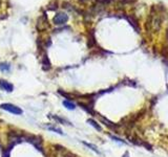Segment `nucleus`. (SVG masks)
I'll list each match as a JSON object with an SVG mask.
<instances>
[{"label":"nucleus","mask_w":168,"mask_h":157,"mask_svg":"<svg viewBox=\"0 0 168 157\" xmlns=\"http://www.w3.org/2000/svg\"><path fill=\"white\" fill-rule=\"evenodd\" d=\"M0 108L8 111V112L12 113V114H15V115H20V114L23 113L22 109H20L19 107L15 106V105H13V104H9V103L1 104L0 105Z\"/></svg>","instance_id":"f257e3e1"},{"label":"nucleus","mask_w":168,"mask_h":157,"mask_svg":"<svg viewBox=\"0 0 168 157\" xmlns=\"http://www.w3.org/2000/svg\"><path fill=\"white\" fill-rule=\"evenodd\" d=\"M54 23L57 25H61V24H65L68 20V16L64 13H59L54 17Z\"/></svg>","instance_id":"f03ea898"},{"label":"nucleus","mask_w":168,"mask_h":157,"mask_svg":"<svg viewBox=\"0 0 168 157\" xmlns=\"http://www.w3.org/2000/svg\"><path fill=\"white\" fill-rule=\"evenodd\" d=\"M0 89H1L2 91L12 92L14 90V86H13V84L9 83L8 81L0 80Z\"/></svg>","instance_id":"7ed1b4c3"},{"label":"nucleus","mask_w":168,"mask_h":157,"mask_svg":"<svg viewBox=\"0 0 168 157\" xmlns=\"http://www.w3.org/2000/svg\"><path fill=\"white\" fill-rule=\"evenodd\" d=\"M42 65H43L44 70H48L51 68V63H49V60L47 58L46 54H44L43 57H42Z\"/></svg>","instance_id":"20e7f679"},{"label":"nucleus","mask_w":168,"mask_h":157,"mask_svg":"<svg viewBox=\"0 0 168 157\" xmlns=\"http://www.w3.org/2000/svg\"><path fill=\"white\" fill-rule=\"evenodd\" d=\"M63 106L65 107V108H67L68 110H74V109H76V106L75 104L73 103V102L68 101V99H64V101L62 102Z\"/></svg>","instance_id":"39448f33"},{"label":"nucleus","mask_w":168,"mask_h":157,"mask_svg":"<svg viewBox=\"0 0 168 157\" xmlns=\"http://www.w3.org/2000/svg\"><path fill=\"white\" fill-rule=\"evenodd\" d=\"M0 70L2 71V72H9V70H11V65H9V63H1L0 64Z\"/></svg>","instance_id":"423d86ee"},{"label":"nucleus","mask_w":168,"mask_h":157,"mask_svg":"<svg viewBox=\"0 0 168 157\" xmlns=\"http://www.w3.org/2000/svg\"><path fill=\"white\" fill-rule=\"evenodd\" d=\"M87 123H88L89 125H91V126H93V127H94L96 130H98V131H101V130H102V128H101L100 126L98 125V124H97L96 122H95L94 120H91H91H87Z\"/></svg>","instance_id":"0eeeda50"},{"label":"nucleus","mask_w":168,"mask_h":157,"mask_svg":"<svg viewBox=\"0 0 168 157\" xmlns=\"http://www.w3.org/2000/svg\"><path fill=\"white\" fill-rule=\"evenodd\" d=\"M47 129L51 130V131H54V132L58 133V134H60V135H63L62 130H61L60 128H58V127H53V126H47Z\"/></svg>","instance_id":"6e6552de"},{"label":"nucleus","mask_w":168,"mask_h":157,"mask_svg":"<svg viewBox=\"0 0 168 157\" xmlns=\"http://www.w3.org/2000/svg\"><path fill=\"white\" fill-rule=\"evenodd\" d=\"M79 106L81 107L82 109H84V110L86 111V112L91 113V114L94 113V111L91 110V107H88V106H87V105H85V104H83V103H79Z\"/></svg>","instance_id":"1a4fd4ad"},{"label":"nucleus","mask_w":168,"mask_h":157,"mask_svg":"<svg viewBox=\"0 0 168 157\" xmlns=\"http://www.w3.org/2000/svg\"><path fill=\"white\" fill-rule=\"evenodd\" d=\"M83 145H85L86 147H88V148H91L93 151H95L96 153H98V154H100V152H99V150L97 149V147L96 146H94V145H91V144H88V142H85L83 141Z\"/></svg>","instance_id":"9d476101"},{"label":"nucleus","mask_w":168,"mask_h":157,"mask_svg":"<svg viewBox=\"0 0 168 157\" xmlns=\"http://www.w3.org/2000/svg\"><path fill=\"white\" fill-rule=\"evenodd\" d=\"M101 120H102L103 123H105V125L107 126V127H110V128H115V125H113V123H110L109 120H105L104 117H101Z\"/></svg>","instance_id":"9b49d317"},{"label":"nucleus","mask_w":168,"mask_h":157,"mask_svg":"<svg viewBox=\"0 0 168 157\" xmlns=\"http://www.w3.org/2000/svg\"><path fill=\"white\" fill-rule=\"evenodd\" d=\"M53 118L54 120H58L59 123H61V124H63V125H64V124H68L67 122H66L65 120H63V118H61V117H59L58 115H54L53 116Z\"/></svg>","instance_id":"f8f14e48"}]
</instances>
